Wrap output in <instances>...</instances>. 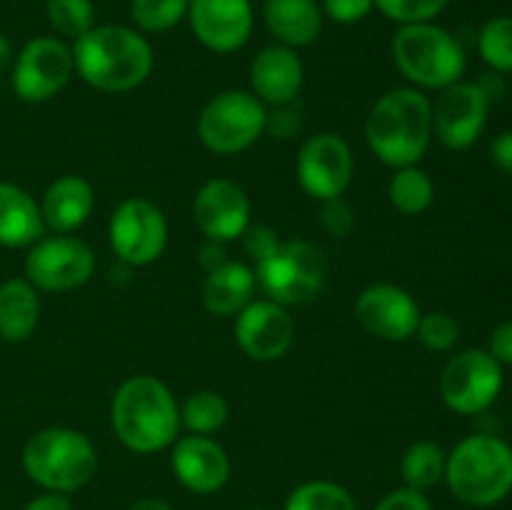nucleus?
Returning a JSON list of instances; mask_svg holds the SVG:
<instances>
[{
    "label": "nucleus",
    "instance_id": "nucleus-37",
    "mask_svg": "<svg viewBox=\"0 0 512 510\" xmlns=\"http://www.w3.org/2000/svg\"><path fill=\"white\" fill-rule=\"evenodd\" d=\"M375 8L373 0H320V10L340 25H355L370 15Z\"/></svg>",
    "mask_w": 512,
    "mask_h": 510
},
{
    "label": "nucleus",
    "instance_id": "nucleus-29",
    "mask_svg": "<svg viewBox=\"0 0 512 510\" xmlns=\"http://www.w3.org/2000/svg\"><path fill=\"white\" fill-rule=\"evenodd\" d=\"M285 510H358L348 488L333 480H308L285 500Z\"/></svg>",
    "mask_w": 512,
    "mask_h": 510
},
{
    "label": "nucleus",
    "instance_id": "nucleus-34",
    "mask_svg": "<svg viewBox=\"0 0 512 510\" xmlns=\"http://www.w3.org/2000/svg\"><path fill=\"white\" fill-rule=\"evenodd\" d=\"M375 8L388 20H395L400 25L410 23H433L450 0H373Z\"/></svg>",
    "mask_w": 512,
    "mask_h": 510
},
{
    "label": "nucleus",
    "instance_id": "nucleus-45",
    "mask_svg": "<svg viewBox=\"0 0 512 510\" xmlns=\"http://www.w3.org/2000/svg\"><path fill=\"white\" fill-rule=\"evenodd\" d=\"M10 58H13V48H10V43L5 35H0V75H3L5 68L10 65Z\"/></svg>",
    "mask_w": 512,
    "mask_h": 510
},
{
    "label": "nucleus",
    "instance_id": "nucleus-6",
    "mask_svg": "<svg viewBox=\"0 0 512 510\" xmlns=\"http://www.w3.org/2000/svg\"><path fill=\"white\" fill-rule=\"evenodd\" d=\"M390 55L413 88L445 90L465 73L463 45L435 23L400 25L390 40Z\"/></svg>",
    "mask_w": 512,
    "mask_h": 510
},
{
    "label": "nucleus",
    "instance_id": "nucleus-38",
    "mask_svg": "<svg viewBox=\"0 0 512 510\" xmlns=\"http://www.w3.org/2000/svg\"><path fill=\"white\" fill-rule=\"evenodd\" d=\"M243 243L250 260L260 263V260H265L268 255H273L275 250H278L280 238L273 228H268V225H248V230L243 233Z\"/></svg>",
    "mask_w": 512,
    "mask_h": 510
},
{
    "label": "nucleus",
    "instance_id": "nucleus-33",
    "mask_svg": "<svg viewBox=\"0 0 512 510\" xmlns=\"http://www.w3.org/2000/svg\"><path fill=\"white\" fill-rule=\"evenodd\" d=\"M415 338L433 353H445L453 348L460 338V325L445 310H433V313L420 315L418 328H415Z\"/></svg>",
    "mask_w": 512,
    "mask_h": 510
},
{
    "label": "nucleus",
    "instance_id": "nucleus-5",
    "mask_svg": "<svg viewBox=\"0 0 512 510\" xmlns=\"http://www.w3.org/2000/svg\"><path fill=\"white\" fill-rule=\"evenodd\" d=\"M23 470L33 483L50 493H75L98 473L93 440L73 428H43L23 448Z\"/></svg>",
    "mask_w": 512,
    "mask_h": 510
},
{
    "label": "nucleus",
    "instance_id": "nucleus-42",
    "mask_svg": "<svg viewBox=\"0 0 512 510\" xmlns=\"http://www.w3.org/2000/svg\"><path fill=\"white\" fill-rule=\"evenodd\" d=\"M490 158H493L495 168L512 173V130H505L490 145Z\"/></svg>",
    "mask_w": 512,
    "mask_h": 510
},
{
    "label": "nucleus",
    "instance_id": "nucleus-44",
    "mask_svg": "<svg viewBox=\"0 0 512 510\" xmlns=\"http://www.w3.org/2000/svg\"><path fill=\"white\" fill-rule=\"evenodd\" d=\"M128 510H175L173 505H168L165 500H158V498H143L138 500V503L130 505Z\"/></svg>",
    "mask_w": 512,
    "mask_h": 510
},
{
    "label": "nucleus",
    "instance_id": "nucleus-21",
    "mask_svg": "<svg viewBox=\"0 0 512 510\" xmlns=\"http://www.w3.org/2000/svg\"><path fill=\"white\" fill-rule=\"evenodd\" d=\"M95 208V190L83 175H63L48 185L40 203L45 228L55 233H73Z\"/></svg>",
    "mask_w": 512,
    "mask_h": 510
},
{
    "label": "nucleus",
    "instance_id": "nucleus-1",
    "mask_svg": "<svg viewBox=\"0 0 512 510\" xmlns=\"http://www.w3.org/2000/svg\"><path fill=\"white\" fill-rule=\"evenodd\" d=\"M70 50L75 73L100 93H128L153 73V45L128 25H95Z\"/></svg>",
    "mask_w": 512,
    "mask_h": 510
},
{
    "label": "nucleus",
    "instance_id": "nucleus-15",
    "mask_svg": "<svg viewBox=\"0 0 512 510\" xmlns=\"http://www.w3.org/2000/svg\"><path fill=\"white\" fill-rule=\"evenodd\" d=\"M420 308L413 295L393 283H373L355 300V318L365 333L388 343L413 338L420 320Z\"/></svg>",
    "mask_w": 512,
    "mask_h": 510
},
{
    "label": "nucleus",
    "instance_id": "nucleus-11",
    "mask_svg": "<svg viewBox=\"0 0 512 510\" xmlns=\"http://www.w3.org/2000/svg\"><path fill=\"white\" fill-rule=\"evenodd\" d=\"M503 388V365L488 350L470 348L450 358L440 375L445 405L460 415H478L495 403Z\"/></svg>",
    "mask_w": 512,
    "mask_h": 510
},
{
    "label": "nucleus",
    "instance_id": "nucleus-39",
    "mask_svg": "<svg viewBox=\"0 0 512 510\" xmlns=\"http://www.w3.org/2000/svg\"><path fill=\"white\" fill-rule=\"evenodd\" d=\"M375 510H433V505H430L428 495L405 485V488L390 490V493L375 505Z\"/></svg>",
    "mask_w": 512,
    "mask_h": 510
},
{
    "label": "nucleus",
    "instance_id": "nucleus-14",
    "mask_svg": "<svg viewBox=\"0 0 512 510\" xmlns=\"http://www.w3.org/2000/svg\"><path fill=\"white\" fill-rule=\"evenodd\" d=\"M488 108L490 100L483 85L458 80L433 105V133L445 148H470L488 123Z\"/></svg>",
    "mask_w": 512,
    "mask_h": 510
},
{
    "label": "nucleus",
    "instance_id": "nucleus-18",
    "mask_svg": "<svg viewBox=\"0 0 512 510\" xmlns=\"http://www.w3.org/2000/svg\"><path fill=\"white\" fill-rule=\"evenodd\" d=\"M195 225L208 240L230 243L243 238L250 225V200L238 183L213 178L198 190L193 203Z\"/></svg>",
    "mask_w": 512,
    "mask_h": 510
},
{
    "label": "nucleus",
    "instance_id": "nucleus-7",
    "mask_svg": "<svg viewBox=\"0 0 512 510\" xmlns=\"http://www.w3.org/2000/svg\"><path fill=\"white\" fill-rule=\"evenodd\" d=\"M328 265L323 253L308 240H280L278 250L255 263V283L280 305H300L323 290Z\"/></svg>",
    "mask_w": 512,
    "mask_h": 510
},
{
    "label": "nucleus",
    "instance_id": "nucleus-26",
    "mask_svg": "<svg viewBox=\"0 0 512 510\" xmlns=\"http://www.w3.org/2000/svg\"><path fill=\"white\" fill-rule=\"evenodd\" d=\"M445 463H448V455L438 443L418 440L403 453L400 475H403V483L408 488L425 493V490L435 488L445 478Z\"/></svg>",
    "mask_w": 512,
    "mask_h": 510
},
{
    "label": "nucleus",
    "instance_id": "nucleus-25",
    "mask_svg": "<svg viewBox=\"0 0 512 510\" xmlns=\"http://www.w3.org/2000/svg\"><path fill=\"white\" fill-rule=\"evenodd\" d=\"M40 320L38 288L25 278H10L0 285V338L23 343Z\"/></svg>",
    "mask_w": 512,
    "mask_h": 510
},
{
    "label": "nucleus",
    "instance_id": "nucleus-30",
    "mask_svg": "<svg viewBox=\"0 0 512 510\" xmlns=\"http://www.w3.org/2000/svg\"><path fill=\"white\" fill-rule=\"evenodd\" d=\"M190 0H130V18L140 33H168L188 18Z\"/></svg>",
    "mask_w": 512,
    "mask_h": 510
},
{
    "label": "nucleus",
    "instance_id": "nucleus-9",
    "mask_svg": "<svg viewBox=\"0 0 512 510\" xmlns=\"http://www.w3.org/2000/svg\"><path fill=\"white\" fill-rule=\"evenodd\" d=\"M93 273V248L68 233L35 240L25 255V280L45 293H68L88 283Z\"/></svg>",
    "mask_w": 512,
    "mask_h": 510
},
{
    "label": "nucleus",
    "instance_id": "nucleus-4",
    "mask_svg": "<svg viewBox=\"0 0 512 510\" xmlns=\"http://www.w3.org/2000/svg\"><path fill=\"white\" fill-rule=\"evenodd\" d=\"M448 488L460 503L488 508L512 493V448L495 435L460 440L445 463Z\"/></svg>",
    "mask_w": 512,
    "mask_h": 510
},
{
    "label": "nucleus",
    "instance_id": "nucleus-13",
    "mask_svg": "<svg viewBox=\"0 0 512 510\" xmlns=\"http://www.w3.org/2000/svg\"><path fill=\"white\" fill-rule=\"evenodd\" d=\"M73 73V50L60 38L40 35V38L25 43L18 60H15V95L25 103H45L70 83Z\"/></svg>",
    "mask_w": 512,
    "mask_h": 510
},
{
    "label": "nucleus",
    "instance_id": "nucleus-40",
    "mask_svg": "<svg viewBox=\"0 0 512 510\" xmlns=\"http://www.w3.org/2000/svg\"><path fill=\"white\" fill-rule=\"evenodd\" d=\"M490 355L498 360L500 365H512V320L498 325L490 335Z\"/></svg>",
    "mask_w": 512,
    "mask_h": 510
},
{
    "label": "nucleus",
    "instance_id": "nucleus-17",
    "mask_svg": "<svg viewBox=\"0 0 512 510\" xmlns=\"http://www.w3.org/2000/svg\"><path fill=\"white\" fill-rule=\"evenodd\" d=\"M190 28L213 53H235L253 35L255 15L250 0H190Z\"/></svg>",
    "mask_w": 512,
    "mask_h": 510
},
{
    "label": "nucleus",
    "instance_id": "nucleus-35",
    "mask_svg": "<svg viewBox=\"0 0 512 510\" xmlns=\"http://www.w3.org/2000/svg\"><path fill=\"white\" fill-rule=\"evenodd\" d=\"M320 225L333 238H345L355 228V210L345 198L323 200L320 208Z\"/></svg>",
    "mask_w": 512,
    "mask_h": 510
},
{
    "label": "nucleus",
    "instance_id": "nucleus-10",
    "mask_svg": "<svg viewBox=\"0 0 512 510\" xmlns=\"http://www.w3.org/2000/svg\"><path fill=\"white\" fill-rule=\"evenodd\" d=\"M108 238L120 263L143 268L163 255L168 245V223L163 210L148 198H128L110 215Z\"/></svg>",
    "mask_w": 512,
    "mask_h": 510
},
{
    "label": "nucleus",
    "instance_id": "nucleus-46",
    "mask_svg": "<svg viewBox=\"0 0 512 510\" xmlns=\"http://www.w3.org/2000/svg\"><path fill=\"white\" fill-rule=\"evenodd\" d=\"M248 510H265V508H248Z\"/></svg>",
    "mask_w": 512,
    "mask_h": 510
},
{
    "label": "nucleus",
    "instance_id": "nucleus-27",
    "mask_svg": "<svg viewBox=\"0 0 512 510\" xmlns=\"http://www.w3.org/2000/svg\"><path fill=\"white\" fill-rule=\"evenodd\" d=\"M388 198L403 215H420L433 205L435 185L430 175L418 165L398 168L388 183Z\"/></svg>",
    "mask_w": 512,
    "mask_h": 510
},
{
    "label": "nucleus",
    "instance_id": "nucleus-43",
    "mask_svg": "<svg viewBox=\"0 0 512 510\" xmlns=\"http://www.w3.org/2000/svg\"><path fill=\"white\" fill-rule=\"evenodd\" d=\"M25 510H73V503H70V498L65 493H50L48 490V493L30 500L25 505Z\"/></svg>",
    "mask_w": 512,
    "mask_h": 510
},
{
    "label": "nucleus",
    "instance_id": "nucleus-32",
    "mask_svg": "<svg viewBox=\"0 0 512 510\" xmlns=\"http://www.w3.org/2000/svg\"><path fill=\"white\" fill-rule=\"evenodd\" d=\"M480 58L500 73H512V15L490 18L478 35Z\"/></svg>",
    "mask_w": 512,
    "mask_h": 510
},
{
    "label": "nucleus",
    "instance_id": "nucleus-28",
    "mask_svg": "<svg viewBox=\"0 0 512 510\" xmlns=\"http://www.w3.org/2000/svg\"><path fill=\"white\" fill-rule=\"evenodd\" d=\"M228 400L215 390H195L180 408V428L193 435H210L228 420Z\"/></svg>",
    "mask_w": 512,
    "mask_h": 510
},
{
    "label": "nucleus",
    "instance_id": "nucleus-23",
    "mask_svg": "<svg viewBox=\"0 0 512 510\" xmlns=\"http://www.w3.org/2000/svg\"><path fill=\"white\" fill-rule=\"evenodd\" d=\"M255 285H258L255 283V270L250 265L228 260L223 268L205 275L200 298H203L205 310L210 315L228 318V315H238L253 300Z\"/></svg>",
    "mask_w": 512,
    "mask_h": 510
},
{
    "label": "nucleus",
    "instance_id": "nucleus-2",
    "mask_svg": "<svg viewBox=\"0 0 512 510\" xmlns=\"http://www.w3.org/2000/svg\"><path fill=\"white\" fill-rule=\"evenodd\" d=\"M365 140L388 168L418 165L433 140V103L420 88H393L380 95L365 120Z\"/></svg>",
    "mask_w": 512,
    "mask_h": 510
},
{
    "label": "nucleus",
    "instance_id": "nucleus-41",
    "mask_svg": "<svg viewBox=\"0 0 512 510\" xmlns=\"http://www.w3.org/2000/svg\"><path fill=\"white\" fill-rule=\"evenodd\" d=\"M198 260H200V268L205 270V275L213 273V270H218V268H223V265L228 263L225 243H218V240H205V243L200 245Z\"/></svg>",
    "mask_w": 512,
    "mask_h": 510
},
{
    "label": "nucleus",
    "instance_id": "nucleus-20",
    "mask_svg": "<svg viewBox=\"0 0 512 510\" xmlns=\"http://www.w3.org/2000/svg\"><path fill=\"white\" fill-rule=\"evenodd\" d=\"M303 80V60L288 45H265L250 63V93L270 108L295 103Z\"/></svg>",
    "mask_w": 512,
    "mask_h": 510
},
{
    "label": "nucleus",
    "instance_id": "nucleus-31",
    "mask_svg": "<svg viewBox=\"0 0 512 510\" xmlns=\"http://www.w3.org/2000/svg\"><path fill=\"white\" fill-rule=\"evenodd\" d=\"M45 13H48L50 28L63 38L78 40L80 35L95 28L93 0H48Z\"/></svg>",
    "mask_w": 512,
    "mask_h": 510
},
{
    "label": "nucleus",
    "instance_id": "nucleus-8",
    "mask_svg": "<svg viewBox=\"0 0 512 510\" xmlns=\"http://www.w3.org/2000/svg\"><path fill=\"white\" fill-rule=\"evenodd\" d=\"M268 110L250 90H225L208 100L198 118L200 143L215 155H238L265 133Z\"/></svg>",
    "mask_w": 512,
    "mask_h": 510
},
{
    "label": "nucleus",
    "instance_id": "nucleus-12",
    "mask_svg": "<svg viewBox=\"0 0 512 510\" xmlns=\"http://www.w3.org/2000/svg\"><path fill=\"white\" fill-rule=\"evenodd\" d=\"M298 183L310 198H343L355 175V158L350 145L338 133L310 135L295 160Z\"/></svg>",
    "mask_w": 512,
    "mask_h": 510
},
{
    "label": "nucleus",
    "instance_id": "nucleus-19",
    "mask_svg": "<svg viewBox=\"0 0 512 510\" xmlns=\"http://www.w3.org/2000/svg\"><path fill=\"white\" fill-rule=\"evenodd\" d=\"M175 478L190 493H218L230 478V458L220 443L208 435H183L173 443L170 453Z\"/></svg>",
    "mask_w": 512,
    "mask_h": 510
},
{
    "label": "nucleus",
    "instance_id": "nucleus-24",
    "mask_svg": "<svg viewBox=\"0 0 512 510\" xmlns=\"http://www.w3.org/2000/svg\"><path fill=\"white\" fill-rule=\"evenodd\" d=\"M43 213L28 190L0 183V245L25 248L43 238Z\"/></svg>",
    "mask_w": 512,
    "mask_h": 510
},
{
    "label": "nucleus",
    "instance_id": "nucleus-3",
    "mask_svg": "<svg viewBox=\"0 0 512 510\" xmlns=\"http://www.w3.org/2000/svg\"><path fill=\"white\" fill-rule=\"evenodd\" d=\"M110 423L128 450L160 453L178 440L180 408L168 385L155 375H133L113 395Z\"/></svg>",
    "mask_w": 512,
    "mask_h": 510
},
{
    "label": "nucleus",
    "instance_id": "nucleus-22",
    "mask_svg": "<svg viewBox=\"0 0 512 510\" xmlns=\"http://www.w3.org/2000/svg\"><path fill=\"white\" fill-rule=\"evenodd\" d=\"M263 20L268 33L293 50L313 45L323 30L318 0H265Z\"/></svg>",
    "mask_w": 512,
    "mask_h": 510
},
{
    "label": "nucleus",
    "instance_id": "nucleus-16",
    "mask_svg": "<svg viewBox=\"0 0 512 510\" xmlns=\"http://www.w3.org/2000/svg\"><path fill=\"white\" fill-rule=\"evenodd\" d=\"M235 340L250 360L273 363L290 350L295 340V323L285 305L273 300H250L235 315Z\"/></svg>",
    "mask_w": 512,
    "mask_h": 510
},
{
    "label": "nucleus",
    "instance_id": "nucleus-36",
    "mask_svg": "<svg viewBox=\"0 0 512 510\" xmlns=\"http://www.w3.org/2000/svg\"><path fill=\"white\" fill-rule=\"evenodd\" d=\"M265 130H270L280 140H290L300 135V130H303V113H300L298 100L273 108V113H268V120H265Z\"/></svg>",
    "mask_w": 512,
    "mask_h": 510
}]
</instances>
